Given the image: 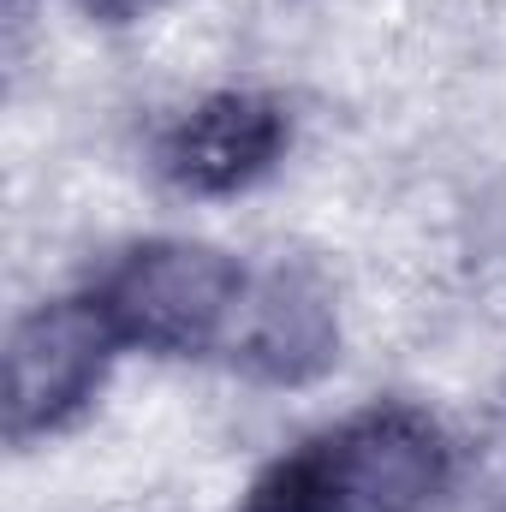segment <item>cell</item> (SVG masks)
Masks as SVG:
<instances>
[{
    "mask_svg": "<svg viewBox=\"0 0 506 512\" xmlns=\"http://www.w3.org/2000/svg\"><path fill=\"white\" fill-rule=\"evenodd\" d=\"M447 483V429L417 405H370L280 453L239 512H429Z\"/></svg>",
    "mask_w": 506,
    "mask_h": 512,
    "instance_id": "1",
    "label": "cell"
},
{
    "mask_svg": "<svg viewBox=\"0 0 506 512\" xmlns=\"http://www.w3.org/2000/svg\"><path fill=\"white\" fill-rule=\"evenodd\" d=\"M251 274L215 245L191 239H149L120 251L96 280V310L120 334V346L191 358L221 352L233 334V316L245 304Z\"/></svg>",
    "mask_w": 506,
    "mask_h": 512,
    "instance_id": "2",
    "label": "cell"
},
{
    "mask_svg": "<svg viewBox=\"0 0 506 512\" xmlns=\"http://www.w3.org/2000/svg\"><path fill=\"white\" fill-rule=\"evenodd\" d=\"M334 298L304 268H274L245 286L227 334V364L262 382H310L334 364Z\"/></svg>",
    "mask_w": 506,
    "mask_h": 512,
    "instance_id": "5",
    "label": "cell"
},
{
    "mask_svg": "<svg viewBox=\"0 0 506 512\" xmlns=\"http://www.w3.org/2000/svg\"><path fill=\"white\" fill-rule=\"evenodd\" d=\"M120 334L96 310V298H54L12 328L6 346V435L24 447L36 435L66 429L108 376Z\"/></svg>",
    "mask_w": 506,
    "mask_h": 512,
    "instance_id": "3",
    "label": "cell"
},
{
    "mask_svg": "<svg viewBox=\"0 0 506 512\" xmlns=\"http://www.w3.org/2000/svg\"><path fill=\"white\" fill-rule=\"evenodd\" d=\"M84 12H96V18H137L143 6H155V0H78Z\"/></svg>",
    "mask_w": 506,
    "mask_h": 512,
    "instance_id": "6",
    "label": "cell"
},
{
    "mask_svg": "<svg viewBox=\"0 0 506 512\" xmlns=\"http://www.w3.org/2000/svg\"><path fill=\"white\" fill-rule=\"evenodd\" d=\"M286 137H292V120H286V108L274 96L227 90V96L197 102L161 137V173L179 191L227 197V191L256 185L286 155Z\"/></svg>",
    "mask_w": 506,
    "mask_h": 512,
    "instance_id": "4",
    "label": "cell"
}]
</instances>
